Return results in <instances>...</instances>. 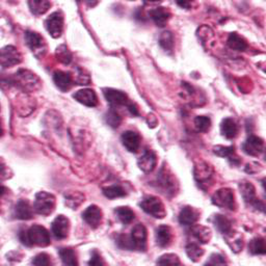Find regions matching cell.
I'll return each mask as SVG.
<instances>
[{"label": "cell", "mask_w": 266, "mask_h": 266, "mask_svg": "<svg viewBox=\"0 0 266 266\" xmlns=\"http://www.w3.org/2000/svg\"><path fill=\"white\" fill-rule=\"evenodd\" d=\"M52 233L57 239H65L70 232V221L65 216H59L51 225Z\"/></svg>", "instance_id": "cell-14"}, {"label": "cell", "mask_w": 266, "mask_h": 266, "mask_svg": "<svg viewBox=\"0 0 266 266\" xmlns=\"http://www.w3.org/2000/svg\"><path fill=\"white\" fill-rule=\"evenodd\" d=\"M14 217L17 220L28 221L33 218V207L27 200H19L14 208Z\"/></svg>", "instance_id": "cell-19"}, {"label": "cell", "mask_w": 266, "mask_h": 266, "mask_svg": "<svg viewBox=\"0 0 266 266\" xmlns=\"http://www.w3.org/2000/svg\"><path fill=\"white\" fill-rule=\"evenodd\" d=\"M212 203L216 206L234 211L236 210L235 194L231 188H221L212 196Z\"/></svg>", "instance_id": "cell-8"}, {"label": "cell", "mask_w": 266, "mask_h": 266, "mask_svg": "<svg viewBox=\"0 0 266 266\" xmlns=\"http://www.w3.org/2000/svg\"><path fill=\"white\" fill-rule=\"evenodd\" d=\"M159 45L162 46L165 51L172 52L175 45L174 34L171 31H164L161 34V37H159Z\"/></svg>", "instance_id": "cell-36"}, {"label": "cell", "mask_w": 266, "mask_h": 266, "mask_svg": "<svg viewBox=\"0 0 266 266\" xmlns=\"http://www.w3.org/2000/svg\"><path fill=\"white\" fill-rule=\"evenodd\" d=\"M215 154H217L220 157L227 158L230 162V164L233 166H239L240 165V159L237 156L235 152V147L230 146V147H224V146H217L214 148Z\"/></svg>", "instance_id": "cell-21"}, {"label": "cell", "mask_w": 266, "mask_h": 266, "mask_svg": "<svg viewBox=\"0 0 266 266\" xmlns=\"http://www.w3.org/2000/svg\"><path fill=\"white\" fill-rule=\"evenodd\" d=\"M194 126L200 132H207L211 127V120L205 116H199L194 119Z\"/></svg>", "instance_id": "cell-40"}, {"label": "cell", "mask_w": 266, "mask_h": 266, "mask_svg": "<svg viewBox=\"0 0 266 266\" xmlns=\"http://www.w3.org/2000/svg\"><path fill=\"white\" fill-rule=\"evenodd\" d=\"M115 214L118 220L124 225L130 224L135 218L133 210H131L129 207H118L115 209Z\"/></svg>", "instance_id": "cell-30"}, {"label": "cell", "mask_w": 266, "mask_h": 266, "mask_svg": "<svg viewBox=\"0 0 266 266\" xmlns=\"http://www.w3.org/2000/svg\"><path fill=\"white\" fill-rule=\"evenodd\" d=\"M57 58L64 65H69L72 62V55H71V52L69 51L66 45H61L60 47H58Z\"/></svg>", "instance_id": "cell-39"}, {"label": "cell", "mask_w": 266, "mask_h": 266, "mask_svg": "<svg viewBox=\"0 0 266 266\" xmlns=\"http://www.w3.org/2000/svg\"><path fill=\"white\" fill-rule=\"evenodd\" d=\"M239 189L242 194V198L246 204L253 206L257 210L264 211V204L257 198L256 189L251 182L249 181L240 182Z\"/></svg>", "instance_id": "cell-12"}, {"label": "cell", "mask_w": 266, "mask_h": 266, "mask_svg": "<svg viewBox=\"0 0 266 266\" xmlns=\"http://www.w3.org/2000/svg\"><path fill=\"white\" fill-rule=\"evenodd\" d=\"M185 250H186L187 256L193 262H197L204 255V250L200 246V244L197 243V242H189L186 245Z\"/></svg>", "instance_id": "cell-33"}, {"label": "cell", "mask_w": 266, "mask_h": 266, "mask_svg": "<svg viewBox=\"0 0 266 266\" xmlns=\"http://www.w3.org/2000/svg\"><path fill=\"white\" fill-rule=\"evenodd\" d=\"M199 220V212L189 206L182 208L179 214V223L185 227H191Z\"/></svg>", "instance_id": "cell-22"}, {"label": "cell", "mask_w": 266, "mask_h": 266, "mask_svg": "<svg viewBox=\"0 0 266 266\" xmlns=\"http://www.w3.org/2000/svg\"><path fill=\"white\" fill-rule=\"evenodd\" d=\"M227 45L235 51H244L247 48V43L245 42V40L236 32L230 33Z\"/></svg>", "instance_id": "cell-29"}, {"label": "cell", "mask_w": 266, "mask_h": 266, "mask_svg": "<svg viewBox=\"0 0 266 266\" xmlns=\"http://www.w3.org/2000/svg\"><path fill=\"white\" fill-rule=\"evenodd\" d=\"M59 255L65 265H77V258H76V253L74 252L73 249L71 247H62L59 250Z\"/></svg>", "instance_id": "cell-31"}, {"label": "cell", "mask_w": 266, "mask_h": 266, "mask_svg": "<svg viewBox=\"0 0 266 266\" xmlns=\"http://www.w3.org/2000/svg\"><path fill=\"white\" fill-rule=\"evenodd\" d=\"M45 27L52 38H60L64 29V15L61 11L52 13L45 20Z\"/></svg>", "instance_id": "cell-11"}, {"label": "cell", "mask_w": 266, "mask_h": 266, "mask_svg": "<svg viewBox=\"0 0 266 266\" xmlns=\"http://www.w3.org/2000/svg\"><path fill=\"white\" fill-rule=\"evenodd\" d=\"M102 210L96 205L87 207L82 214V219L84 220V222L93 229H96L100 226L102 222Z\"/></svg>", "instance_id": "cell-16"}, {"label": "cell", "mask_w": 266, "mask_h": 266, "mask_svg": "<svg viewBox=\"0 0 266 266\" xmlns=\"http://www.w3.org/2000/svg\"><path fill=\"white\" fill-rule=\"evenodd\" d=\"M19 239L26 246L37 245L45 247L51 243L48 230L39 225H34L28 230H22L19 232Z\"/></svg>", "instance_id": "cell-2"}, {"label": "cell", "mask_w": 266, "mask_h": 266, "mask_svg": "<svg viewBox=\"0 0 266 266\" xmlns=\"http://www.w3.org/2000/svg\"><path fill=\"white\" fill-rule=\"evenodd\" d=\"M137 165H138L139 169L143 172H145V173L153 172L155 167H156V165H157L156 154L152 150L147 149L144 152V154L138 158Z\"/></svg>", "instance_id": "cell-20"}, {"label": "cell", "mask_w": 266, "mask_h": 266, "mask_svg": "<svg viewBox=\"0 0 266 266\" xmlns=\"http://www.w3.org/2000/svg\"><path fill=\"white\" fill-rule=\"evenodd\" d=\"M189 233L193 238H196L198 240V242H200V243H207V242H209V240L211 238L210 229L207 227L201 226V225H197V226L192 225L190 230H189Z\"/></svg>", "instance_id": "cell-27"}, {"label": "cell", "mask_w": 266, "mask_h": 266, "mask_svg": "<svg viewBox=\"0 0 266 266\" xmlns=\"http://www.w3.org/2000/svg\"><path fill=\"white\" fill-rule=\"evenodd\" d=\"M32 264L34 265H50L51 264V260H50V256L46 253H41L39 255L35 256L32 260Z\"/></svg>", "instance_id": "cell-42"}, {"label": "cell", "mask_w": 266, "mask_h": 266, "mask_svg": "<svg viewBox=\"0 0 266 266\" xmlns=\"http://www.w3.org/2000/svg\"><path fill=\"white\" fill-rule=\"evenodd\" d=\"M73 97L77 102L87 106V108H95L98 105V97L91 88H83V90L77 91Z\"/></svg>", "instance_id": "cell-18"}, {"label": "cell", "mask_w": 266, "mask_h": 266, "mask_svg": "<svg viewBox=\"0 0 266 266\" xmlns=\"http://www.w3.org/2000/svg\"><path fill=\"white\" fill-rule=\"evenodd\" d=\"M157 187L168 197H173L178 190V183L176 182L175 177L165 167L157 176Z\"/></svg>", "instance_id": "cell-7"}, {"label": "cell", "mask_w": 266, "mask_h": 266, "mask_svg": "<svg viewBox=\"0 0 266 266\" xmlns=\"http://www.w3.org/2000/svg\"><path fill=\"white\" fill-rule=\"evenodd\" d=\"M147 229L143 224H137L131 230L130 236L120 235L117 243L122 249L145 252L147 249Z\"/></svg>", "instance_id": "cell-1"}, {"label": "cell", "mask_w": 266, "mask_h": 266, "mask_svg": "<svg viewBox=\"0 0 266 266\" xmlns=\"http://www.w3.org/2000/svg\"><path fill=\"white\" fill-rule=\"evenodd\" d=\"M30 12L35 16H41L45 14L51 7V3L45 2V0H33L28 3Z\"/></svg>", "instance_id": "cell-32"}, {"label": "cell", "mask_w": 266, "mask_h": 266, "mask_svg": "<svg viewBox=\"0 0 266 266\" xmlns=\"http://www.w3.org/2000/svg\"><path fill=\"white\" fill-rule=\"evenodd\" d=\"M249 251L253 255H264L266 253V245L264 238H254L249 243Z\"/></svg>", "instance_id": "cell-35"}, {"label": "cell", "mask_w": 266, "mask_h": 266, "mask_svg": "<svg viewBox=\"0 0 266 266\" xmlns=\"http://www.w3.org/2000/svg\"><path fill=\"white\" fill-rule=\"evenodd\" d=\"M177 5L180 6L181 8H185V9H189L190 8V4L189 3H177Z\"/></svg>", "instance_id": "cell-45"}, {"label": "cell", "mask_w": 266, "mask_h": 266, "mask_svg": "<svg viewBox=\"0 0 266 266\" xmlns=\"http://www.w3.org/2000/svg\"><path fill=\"white\" fill-rule=\"evenodd\" d=\"M194 178H196L198 184L201 188L206 190L214 184L215 181V172L206 163H200L194 167Z\"/></svg>", "instance_id": "cell-10"}, {"label": "cell", "mask_w": 266, "mask_h": 266, "mask_svg": "<svg viewBox=\"0 0 266 266\" xmlns=\"http://www.w3.org/2000/svg\"><path fill=\"white\" fill-rule=\"evenodd\" d=\"M242 150L247 155L259 156L264 151V141L256 135H250L242 145Z\"/></svg>", "instance_id": "cell-15"}, {"label": "cell", "mask_w": 266, "mask_h": 266, "mask_svg": "<svg viewBox=\"0 0 266 266\" xmlns=\"http://www.w3.org/2000/svg\"><path fill=\"white\" fill-rule=\"evenodd\" d=\"M121 140L124 147H125L129 152L136 153L139 150L141 138L137 132L131 130L124 132L121 136Z\"/></svg>", "instance_id": "cell-17"}, {"label": "cell", "mask_w": 266, "mask_h": 266, "mask_svg": "<svg viewBox=\"0 0 266 266\" xmlns=\"http://www.w3.org/2000/svg\"><path fill=\"white\" fill-rule=\"evenodd\" d=\"M66 198V205L69 206L71 209H77L83 202L84 196L80 192H71L65 196Z\"/></svg>", "instance_id": "cell-34"}, {"label": "cell", "mask_w": 266, "mask_h": 266, "mask_svg": "<svg viewBox=\"0 0 266 266\" xmlns=\"http://www.w3.org/2000/svg\"><path fill=\"white\" fill-rule=\"evenodd\" d=\"M2 66L4 69L19 65L22 62V56L14 46H7L2 50Z\"/></svg>", "instance_id": "cell-13"}, {"label": "cell", "mask_w": 266, "mask_h": 266, "mask_svg": "<svg viewBox=\"0 0 266 266\" xmlns=\"http://www.w3.org/2000/svg\"><path fill=\"white\" fill-rule=\"evenodd\" d=\"M105 121L111 127L118 128L122 123V117L119 115V113L114 108H111L108 114L105 115Z\"/></svg>", "instance_id": "cell-38"}, {"label": "cell", "mask_w": 266, "mask_h": 266, "mask_svg": "<svg viewBox=\"0 0 266 266\" xmlns=\"http://www.w3.org/2000/svg\"><path fill=\"white\" fill-rule=\"evenodd\" d=\"M103 95L105 99L108 100V102L112 105V108H116V106H126L132 116H139L136 105L128 99V96L124 92L115 90V88L106 87L103 88Z\"/></svg>", "instance_id": "cell-4"}, {"label": "cell", "mask_w": 266, "mask_h": 266, "mask_svg": "<svg viewBox=\"0 0 266 266\" xmlns=\"http://www.w3.org/2000/svg\"><path fill=\"white\" fill-rule=\"evenodd\" d=\"M53 81L57 86L63 92L69 91L73 85V79L70 73L64 72V71H56L53 73Z\"/></svg>", "instance_id": "cell-23"}, {"label": "cell", "mask_w": 266, "mask_h": 266, "mask_svg": "<svg viewBox=\"0 0 266 266\" xmlns=\"http://www.w3.org/2000/svg\"><path fill=\"white\" fill-rule=\"evenodd\" d=\"M221 131L222 134L228 138V139H233L237 136L238 133V126L236 122L231 119V118H227L222 122L221 125Z\"/></svg>", "instance_id": "cell-28"}, {"label": "cell", "mask_w": 266, "mask_h": 266, "mask_svg": "<svg viewBox=\"0 0 266 266\" xmlns=\"http://www.w3.org/2000/svg\"><path fill=\"white\" fill-rule=\"evenodd\" d=\"M103 264H104V262L102 260L101 255L96 250L93 251L92 257H91L90 261H88V265H103Z\"/></svg>", "instance_id": "cell-44"}, {"label": "cell", "mask_w": 266, "mask_h": 266, "mask_svg": "<svg viewBox=\"0 0 266 266\" xmlns=\"http://www.w3.org/2000/svg\"><path fill=\"white\" fill-rule=\"evenodd\" d=\"M25 42L35 58L42 59L47 51V45L41 34L35 31H25Z\"/></svg>", "instance_id": "cell-9"}, {"label": "cell", "mask_w": 266, "mask_h": 266, "mask_svg": "<svg viewBox=\"0 0 266 266\" xmlns=\"http://www.w3.org/2000/svg\"><path fill=\"white\" fill-rule=\"evenodd\" d=\"M157 264H172V265H180L179 257L175 254H167L162 256L157 260Z\"/></svg>", "instance_id": "cell-41"}, {"label": "cell", "mask_w": 266, "mask_h": 266, "mask_svg": "<svg viewBox=\"0 0 266 266\" xmlns=\"http://www.w3.org/2000/svg\"><path fill=\"white\" fill-rule=\"evenodd\" d=\"M149 16L157 26L164 27V26H166V24L170 20L171 13L166 8L159 7V8H155L153 10H150Z\"/></svg>", "instance_id": "cell-24"}, {"label": "cell", "mask_w": 266, "mask_h": 266, "mask_svg": "<svg viewBox=\"0 0 266 266\" xmlns=\"http://www.w3.org/2000/svg\"><path fill=\"white\" fill-rule=\"evenodd\" d=\"M12 83L24 92H33L41 86L40 78L28 70H19L12 77Z\"/></svg>", "instance_id": "cell-3"}, {"label": "cell", "mask_w": 266, "mask_h": 266, "mask_svg": "<svg viewBox=\"0 0 266 266\" xmlns=\"http://www.w3.org/2000/svg\"><path fill=\"white\" fill-rule=\"evenodd\" d=\"M226 259L220 255V254H212L209 258V260L206 262V264H226Z\"/></svg>", "instance_id": "cell-43"}, {"label": "cell", "mask_w": 266, "mask_h": 266, "mask_svg": "<svg viewBox=\"0 0 266 266\" xmlns=\"http://www.w3.org/2000/svg\"><path fill=\"white\" fill-rule=\"evenodd\" d=\"M56 208V197L52 193L40 191L35 194L33 210L40 216L47 217L51 215Z\"/></svg>", "instance_id": "cell-5"}, {"label": "cell", "mask_w": 266, "mask_h": 266, "mask_svg": "<svg viewBox=\"0 0 266 266\" xmlns=\"http://www.w3.org/2000/svg\"><path fill=\"white\" fill-rule=\"evenodd\" d=\"M156 242L161 247H167L172 243L173 232L169 226H159L156 229Z\"/></svg>", "instance_id": "cell-26"}, {"label": "cell", "mask_w": 266, "mask_h": 266, "mask_svg": "<svg viewBox=\"0 0 266 266\" xmlns=\"http://www.w3.org/2000/svg\"><path fill=\"white\" fill-rule=\"evenodd\" d=\"M214 224L219 231L225 236H229L234 233L233 222L225 216L216 215L214 218Z\"/></svg>", "instance_id": "cell-25"}, {"label": "cell", "mask_w": 266, "mask_h": 266, "mask_svg": "<svg viewBox=\"0 0 266 266\" xmlns=\"http://www.w3.org/2000/svg\"><path fill=\"white\" fill-rule=\"evenodd\" d=\"M103 194L109 199H116V198H122L126 196V191L120 185H112L109 187H104Z\"/></svg>", "instance_id": "cell-37"}, {"label": "cell", "mask_w": 266, "mask_h": 266, "mask_svg": "<svg viewBox=\"0 0 266 266\" xmlns=\"http://www.w3.org/2000/svg\"><path fill=\"white\" fill-rule=\"evenodd\" d=\"M139 206L147 215L155 219H164L167 216V211L164 203L157 197L146 196L140 201Z\"/></svg>", "instance_id": "cell-6"}]
</instances>
